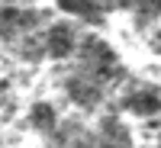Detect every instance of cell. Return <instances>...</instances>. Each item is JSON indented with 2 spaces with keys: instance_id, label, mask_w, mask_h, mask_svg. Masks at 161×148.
Instances as JSON below:
<instances>
[{
  "instance_id": "cell-1",
  "label": "cell",
  "mask_w": 161,
  "mask_h": 148,
  "mask_svg": "<svg viewBox=\"0 0 161 148\" xmlns=\"http://www.w3.org/2000/svg\"><path fill=\"white\" fill-rule=\"evenodd\" d=\"M64 90H68V97L77 106H84V110H93V106L100 103V97H103V84H97L90 74H71L64 80Z\"/></svg>"
},
{
  "instance_id": "cell-2",
  "label": "cell",
  "mask_w": 161,
  "mask_h": 148,
  "mask_svg": "<svg viewBox=\"0 0 161 148\" xmlns=\"http://www.w3.org/2000/svg\"><path fill=\"white\" fill-rule=\"evenodd\" d=\"M45 52L52 58H71L77 52V36H74V29L68 23L48 26V32H45Z\"/></svg>"
},
{
  "instance_id": "cell-3",
  "label": "cell",
  "mask_w": 161,
  "mask_h": 148,
  "mask_svg": "<svg viewBox=\"0 0 161 148\" xmlns=\"http://www.w3.org/2000/svg\"><path fill=\"white\" fill-rule=\"evenodd\" d=\"M123 106L132 113V116H142V119H152L161 113V97L152 90V87H142V90H132L123 97Z\"/></svg>"
},
{
  "instance_id": "cell-4",
  "label": "cell",
  "mask_w": 161,
  "mask_h": 148,
  "mask_svg": "<svg viewBox=\"0 0 161 148\" xmlns=\"http://www.w3.org/2000/svg\"><path fill=\"white\" fill-rule=\"evenodd\" d=\"M36 23V13H26L19 7H0V39H16L23 29Z\"/></svg>"
},
{
  "instance_id": "cell-5",
  "label": "cell",
  "mask_w": 161,
  "mask_h": 148,
  "mask_svg": "<svg viewBox=\"0 0 161 148\" xmlns=\"http://www.w3.org/2000/svg\"><path fill=\"white\" fill-rule=\"evenodd\" d=\"M29 123L36 132H42V135H52L58 126V113H55V106L52 103H32V110H29Z\"/></svg>"
},
{
  "instance_id": "cell-6",
  "label": "cell",
  "mask_w": 161,
  "mask_h": 148,
  "mask_svg": "<svg viewBox=\"0 0 161 148\" xmlns=\"http://www.w3.org/2000/svg\"><path fill=\"white\" fill-rule=\"evenodd\" d=\"M152 45H155V52H161V29L155 32V39H152Z\"/></svg>"
}]
</instances>
